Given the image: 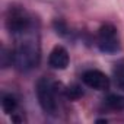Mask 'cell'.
<instances>
[{"instance_id":"cell-1","label":"cell","mask_w":124,"mask_h":124,"mask_svg":"<svg viewBox=\"0 0 124 124\" xmlns=\"http://www.w3.org/2000/svg\"><path fill=\"white\" fill-rule=\"evenodd\" d=\"M23 37L13 50V64L19 72H28L39 63V44L29 35V31L19 35Z\"/></svg>"},{"instance_id":"cell-2","label":"cell","mask_w":124,"mask_h":124,"mask_svg":"<svg viewBox=\"0 0 124 124\" xmlns=\"http://www.w3.org/2000/svg\"><path fill=\"white\" fill-rule=\"evenodd\" d=\"M55 86L57 83L53 82L50 78H41L37 82V98L42 108V111L48 115H57L58 112V102L55 98Z\"/></svg>"},{"instance_id":"cell-3","label":"cell","mask_w":124,"mask_h":124,"mask_svg":"<svg viewBox=\"0 0 124 124\" xmlns=\"http://www.w3.org/2000/svg\"><path fill=\"white\" fill-rule=\"evenodd\" d=\"M6 28L9 29V32L12 35L19 37V35L31 31V28H32L31 18L22 8L10 6L8 10V15H6Z\"/></svg>"},{"instance_id":"cell-4","label":"cell","mask_w":124,"mask_h":124,"mask_svg":"<svg viewBox=\"0 0 124 124\" xmlns=\"http://www.w3.org/2000/svg\"><path fill=\"white\" fill-rule=\"evenodd\" d=\"M98 47L105 54H115L120 51V39L117 34V28L111 23H105L99 28L98 32Z\"/></svg>"},{"instance_id":"cell-5","label":"cell","mask_w":124,"mask_h":124,"mask_svg":"<svg viewBox=\"0 0 124 124\" xmlns=\"http://www.w3.org/2000/svg\"><path fill=\"white\" fill-rule=\"evenodd\" d=\"M82 80L86 86H89L92 89H96V91H105L109 86L108 76L105 73H102L101 70H96V69L86 70L82 75Z\"/></svg>"},{"instance_id":"cell-6","label":"cell","mask_w":124,"mask_h":124,"mask_svg":"<svg viewBox=\"0 0 124 124\" xmlns=\"http://www.w3.org/2000/svg\"><path fill=\"white\" fill-rule=\"evenodd\" d=\"M69 53L64 47L61 45H57L53 48V51L50 53V57H48V63L53 69H57V70H63L69 66Z\"/></svg>"},{"instance_id":"cell-7","label":"cell","mask_w":124,"mask_h":124,"mask_svg":"<svg viewBox=\"0 0 124 124\" xmlns=\"http://www.w3.org/2000/svg\"><path fill=\"white\" fill-rule=\"evenodd\" d=\"M107 105L114 111H123L124 109V96L118 93H109L105 99Z\"/></svg>"},{"instance_id":"cell-8","label":"cell","mask_w":124,"mask_h":124,"mask_svg":"<svg viewBox=\"0 0 124 124\" xmlns=\"http://www.w3.org/2000/svg\"><path fill=\"white\" fill-rule=\"evenodd\" d=\"M2 108L6 114H13L18 108V99L12 93H5L2 98Z\"/></svg>"},{"instance_id":"cell-9","label":"cell","mask_w":124,"mask_h":124,"mask_svg":"<svg viewBox=\"0 0 124 124\" xmlns=\"http://www.w3.org/2000/svg\"><path fill=\"white\" fill-rule=\"evenodd\" d=\"M66 96L70 99V101H76L79 98L83 96V91L79 85H70L67 89H66Z\"/></svg>"},{"instance_id":"cell-10","label":"cell","mask_w":124,"mask_h":124,"mask_svg":"<svg viewBox=\"0 0 124 124\" xmlns=\"http://www.w3.org/2000/svg\"><path fill=\"white\" fill-rule=\"evenodd\" d=\"M114 78H115V85L124 92V66H117L114 69Z\"/></svg>"}]
</instances>
